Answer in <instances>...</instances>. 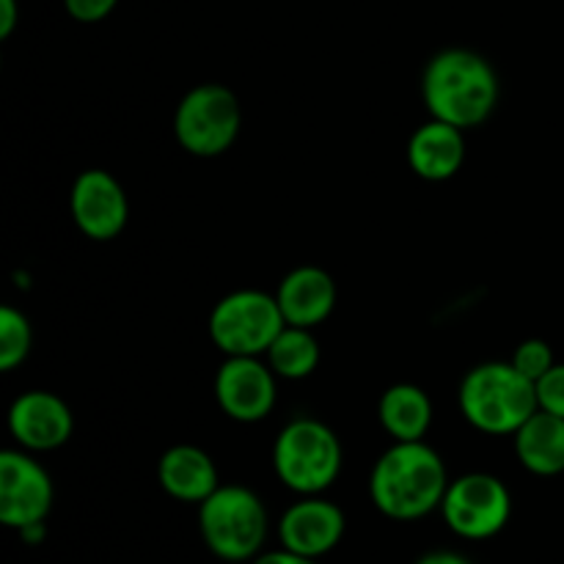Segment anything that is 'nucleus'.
Returning a JSON list of instances; mask_svg holds the SVG:
<instances>
[{"label": "nucleus", "instance_id": "nucleus-19", "mask_svg": "<svg viewBox=\"0 0 564 564\" xmlns=\"http://www.w3.org/2000/svg\"><path fill=\"white\" fill-rule=\"evenodd\" d=\"M268 367L279 378L303 380L317 369L319 364V345L312 336V328H297V325H284L275 341L270 345Z\"/></svg>", "mask_w": 564, "mask_h": 564}, {"label": "nucleus", "instance_id": "nucleus-24", "mask_svg": "<svg viewBox=\"0 0 564 564\" xmlns=\"http://www.w3.org/2000/svg\"><path fill=\"white\" fill-rule=\"evenodd\" d=\"M253 564H317V560H308V556L292 554V551H270V554H259Z\"/></svg>", "mask_w": 564, "mask_h": 564}, {"label": "nucleus", "instance_id": "nucleus-22", "mask_svg": "<svg viewBox=\"0 0 564 564\" xmlns=\"http://www.w3.org/2000/svg\"><path fill=\"white\" fill-rule=\"evenodd\" d=\"M540 411H549L564 419V364H554L543 378L534 383Z\"/></svg>", "mask_w": 564, "mask_h": 564}, {"label": "nucleus", "instance_id": "nucleus-2", "mask_svg": "<svg viewBox=\"0 0 564 564\" xmlns=\"http://www.w3.org/2000/svg\"><path fill=\"white\" fill-rule=\"evenodd\" d=\"M422 97L433 119L468 130L488 121L499 105V77L474 50H441L424 66Z\"/></svg>", "mask_w": 564, "mask_h": 564}, {"label": "nucleus", "instance_id": "nucleus-25", "mask_svg": "<svg viewBox=\"0 0 564 564\" xmlns=\"http://www.w3.org/2000/svg\"><path fill=\"white\" fill-rule=\"evenodd\" d=\"M17 25V0H0V36L9 39Z\"/></svg>", "mask_w": 564, "mask_h": 564}, {"label": "nucleus", "instance_id": "nucleus-5", "mask_svg": "<svg viewBox=\"0 0 564 564\" xmlns=\"http://www.w3.org/2000/svg\"><path fill=\"white\" fill-rule=\"evenodd\" d=\"M275 477L301 496H319L341 471V444L328 424L295 419L273 444Z\"/></svg>", "mask_w": 564, "mask_h": 564}, {"label": "nucleus", "instance_id": "nucleus-26", "mask_svg": "<svg viewBox=\"0 0 564 564\" xmlns=\"http://www.w3.org/2000/svg\"><path fill=\"white\" fill-rule=\"evenodd\" d=\"M416 564H471L463 554H455V551H430L424 554Z\"/></svg>", "mask_w": 564, "mask_h": 564}, {"label": "nucleus", "instance_id": "nucleus-13", "mask_svg": "<svg viewBox=\"0 0 564 564\" xmlns=\"http://www.w3.org/2000/svg\"><path fill=\"white\" fill-rule=\"evenodd\" d=\"M341 538H345V512L317 496L295 501L279 521L281 545L308 560L330 554Z\"/></svg>", "mask_w": 564, "mask_h": 564}, {"label": "nucleus", "instance_id": "nucleus-8", "mask_svg": "<svg viewBox=\"0 0 564 564\" xmlns=\"http://www.w3.org/2000/svg\"><path fill=\"white\" fill-rule=\"evenodd\" d=\"M441 512L457 538L490 540L510 523L512 496L494 474H466L449 482Z\"/></svg>", "mask_w": 564, "mask_h": 564}, {"label": "nucleus", "instance_id": "nucleus-12", "mask_svg": "<svg viewBox=\"0 0 564 564\" xmlns=\"http://www.w3.org/2000/svg\"><path fill=\"white\" fill-rule=\"evenodd\" d=\"M72 411L58 394L25 391L9 408V430L28 452H50L72 438Z\"/></svg>", "mask_w": 564, "mask_h": 564}, {"label": "nucleus", "instance_id": "nucleus-15", "mask_svg": "<svg viewBox=\"0 0 564 564\" xmlns=\"http://www.w3.org/2000/svg\"><path fill=\"white\" fill-rule=\"evenodd\" d=\"M463 160H466L463 130L441 119H430L408 141V163L413 174L427 182L452 180L463 169Z\"/></svg>", "mask_w": 564, "mask_h": 564}, {"label": "nucleus", "instance_id": "nucleus-11", "mask_svg": "<svg viewBox=\"0 0 564 564\" xmlns=\"http://www.w3.org/2000/svg\"><path fill=\"white\" fill-rule=\"evenodd\" d=\"M69 209L77 229L97 242L119 237L130 218L124 187L102 169H88L77 176L69 193Z\"/></svg>", "mask_w": 564, "mask_h": 564}, {"label": "nucleus", "instance_id": "nucleus-23", "mask_svg": "<svg viewBox=\"0 0 564 564\" xmlns=\"http://www.w3.org/2000/svg\"><path fill=\"white\" fill-rule=\"evenodd\" d=\"M116 3L119 0H64V9L72 20L91 25V22H102L105 17H110Z\"/></svg>", "mask_w": 564, "mask_h": 564}, {"label": "nucleus", "instance_id": "nucleus-10", "mask_svg": "<svg viewBox=\"0 0 564 564\" xmlns=\"http://www.w3.org/2000/svg\"><path fill=\"white\" fill-rule=\"evenodd\" d=\"M215 400L235 422H262L275 405V372L259 356H226L215 375Z\"/></svg>", "mask_w": 564, "mask_h": 564}, {"label": "nucleus", "instance_id": "nucleus-21", "mask_svg": "<svg viewBox=\"0 0 564 564\" xmlns=\"http://www.w3.org/2000/svg\"><path fill=\"white\" fill-rule=\"evenodd\" d=\"M510 364L523 375V378H529L532 383H538V380L543 378V375L549 372L556 361H554V352H551L549 341L527 339L518 345L516 352H512Z\"/></svg>", "mask_w": 564, "mask_h": 564}, {"label": "nucleus", "instance_id": "nucleus-3", "mask_svg": "<svg viewBox=\"0 0 564 564\" xmlns=\"http://www.w3.org/2000/svg\"><path fill=\"white\" fill-rule=\"evenodd\" d=\"M460 411L471 427L488 435H516L534 413L538 389L512 364H479L460 383Z\"/></svg>", "mask_w": 564, "mask_h": 564}, {"label": "nucleus", "instance_id": "nucleus-1", "mask_svg": "<svg viewBox=\"0 0 564 564\" xmlns=\"http://www.w3.org/2000/svg\"><path fill=\"white\" fill-rule=\"evenodd\" d=\"M449 477L438 452L424 441H394L369 477L375 507L391 521H419L444 501Z\"/></svg>", "mask_w": 564, "mask_h": 564}, {"label": "nucleus", "instance_id": "nucleus-20", "mask_svg": "<svg viewBox=\"0 0 564 564\" xmlns=\"http://www.w3.org/2000/svg\"><path fill=\"white\" fill-rule=\"evenodd\" d=\"M31 345L33 334L25 314L11 306L0 308V369L11 372L20 367L31 352Z\"/></svg>", "mask_w": 564, "mask_h": 564}, {"label": "nucleus", "instance_id": "nucleus-4", "mask_svg": "<svg viewBox=\"0 0 564 564\" xmlns=\"http://www.w3.org/2000/svg\"><path fill=\"white\" fill-rule=\"evenodd\" d=\"M198 529L218 560L248 562L259 556L268 538V510L253 490L220 485L198 505Z\"/></svg>", "mask_w": 564, "mask_h": 564}, {"label": "nucleus", "instance_id": "nucleus-9", "mask_svg": "<svg viewBox=\"0 0 564 564\" xmlns=\"http://www.w3.org/2000/svg\"><path fill=\"white\" fill-rule=\"evenodd\" d=\"M53 479L25 452L0 455V521L9 529L36 527L53 510Z\"/></svg>", "mask_w": 564, "mask_h": 564}, {"label": "nucleus", "instance_id": "nucleus-17", "mask_svg": "<svg viewBox=\"0 0 564 564\" xmlns=\"http://www.w3.org/2000/svg\"><path fill=\"white\" fill-rule=\"evenodd\" d=\"M516 455L527 471L556 477L564 471V419L538 411L516 433Z\"/></svg>", "mask_w": 564, "mask_h": 564}, {"label": "nucleus", "instance_id": "nucleus-6", "mask_svg": "<svg viewBox=\"0 0 564 564\" xmlns=\"http://www.w3.org/2000/svg\"><path fill=\"white\" fill-rule=\"evenodd\" d=\"M242 127V108L235 91L220 83H202L191 88L176 105L174 135L185 152L196 158H218L237 141Z\"/></svg>", "mask_w": 564, "mask_h": 564}, {"label": "nucleus", "instance_id": "nucleus-16", "mask_svg": "<svg viewBox=\"0 0 564 564\" xmlns=\"http://www.w3.org/2000/svg\"><path fill=\"white\" fill-rule=\"evenodd\" d=\"M158 479L171 499L187 501V505H202L220 488L213 457L191 444L171 446L160 457Z\"/></svg>", "mask_w": 564, "mask_h": 564}, {"label": "nucleus", "instance_id": "nucleus-7", "mask_svg": "<svg viewBox=\"0 0 564 564\" xmlns=\"http://www.w3.org/2000/svg\"><path fill=\"white\" fill-rule=\"evenodd\" d=\"M275 295L259 290H237L220 297L209 314V339L226 356H262L284 330Z\"/></svg>", "mask_w": 564, "mask_h": 564}, {"label": "nucleus", "instance_id": "nucleus-18", "mask_svg": "<svg viewBox=\"0 0 564 564\" xmlns=\"http://www.w3.org/2000/svg\"><path fill=\"white\" fill-rule=\"evenodd\" d=\"M378 416L394 441H422L433 422V402L419 386L397 383L380 397Z\"/></svg>", "mask_w": 564, "mask_h": 564}, {"label": "nucleus", "instance_id": "nucleus-14", "mask_svg": "<svg viewBox=\"0 0 564 564\" xmlns=\"http://www.w3.org/2000/svg\"><path fill=\"white\" fill-rule=\"evenodd\" d=\"M275 301H279L286 325L314 328V325L325 323L334 312L336 284L323 268L303 264V268H295L281 279Z\"/></svg>", "mask_w": 564, "mask_h": 564}]
</instances>
